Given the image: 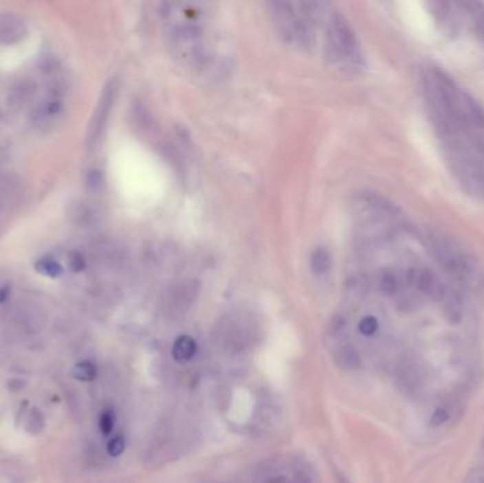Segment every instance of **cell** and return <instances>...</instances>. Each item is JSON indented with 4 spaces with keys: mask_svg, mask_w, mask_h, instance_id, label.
I'll list each match as a JSON object with an SVG mask.
<instances>
[{
    "mask_svg": "<svg viewBox=\"0 0 484 483\" xmlns=\"http://www.w3.org/2000/svg\"><path fill=\"white\" fill-rule=\"evenodd\" d=\"M34 84L29 83V81H23L20 83L12 92V104H24L25 101L30 98V95L34 92Z\"/></svg>",
    "mask_w": 484,
    "mask_h": 483,
    "instance_id": "obj_10",
    "label": "cell"
},
{
    "mask_svg": "<svg viewBox=\"0 0 484 483\" xmlns=\"http://www.w3.org/2000/svg\"><path fill=\"white\" fill-rule=\"evenodd\" d=\"M25 29L21 20L14 16L0 17V43H14L20 40Z\"/></svg>",
    "mask_w": 484,
    "mask_h": 483,
    "instance_id": "obj_6",
    "label": "cell"
},
{
    "mask_svg": "<svg viewBox=\"0 0 484 483\" xmlns=\"http://www.w3.org/2000/svg\"><path fill=\"white\" fill-rule=\"evenodd\" d=\"M126 448V444H125V440L120 437V435H116L114 437L112 440H109L108 445H107V451L111 456L116 458V456H120L123 453Z\"/></svg>",
    "mask_w": 484,
    "mask_h": 483,
    "instance_id": "obj_16",
    "label": "cell"
},
{
    "mask_svg": "<svg viewBox=\"0 0 484 483\" xmlns=\"http://www.w3.org/2000/svg\"><path fill=\"white\" fill-rule=\"evenodd\" d=\"M115 422H116V415L112 409H107V410L102 411L99 415V429H101L102 434H104L105 437L111 435L114 428H115Z\"/></svg>",
    "mask_w": 484,
    "mask_h": 483,
    "instance_id": "obj_12",
    "label": "cell"
},
{
    "mask_svg": "<svg viewBox=\"0 0 484 483\" xmlns=\"http://www.w3.org/2000/svg\"><path fill=\"white\" fill-rule=\"evenodd\" d=\"M36 269L41 275H45V276H50V278H57V276H60L63 274V267L56 260H50V258L40 260L36 264Z\"/></svg>",
    "mask_w": 484,
    "mask_h": 483,
    "instance_id": "obj_11",
    "label": "cell"
},
{
    "mask_svg": "<svg viewBox=\"0 0 484 483\" xmlns=\"http://www.w3.org/2000/svg\"><path fill=\"white\" fill-rule=\"evenodd\" d=\"M450 418V411L446 405H439L435 409V411L432 413L430 417V425L432 427H441L443 424L448 422V420Z\"/></svg>",
    "mask_w": 484,
    "mask_h": 483,
    "instance_id": "obj_14",
    "label": "cell"
},
{
    "mask_svg": "<svg viewBox=\"0 0 484 483\" xmlns=\"http://www.w3.org/2000/svg\"><path fill=\"white\" fill-rule=\"evenodd\" d=\"M327 39L331 57L335 59V61L351 68L363 67L364 60L359 40H357V36L354 34L348 21L340 13L331 16Z\"/></svg>",
    "mask_w": 484,
    "mask_h": 483,
    "instance_id": "obj_2",
    "label": "cell"
},
{
    "mask_svg": "<svg viewBox=\"0 0 484 483\" xmlns=\"http://www.w3.org/2000/svg\"><path fill=\"white\" fill-rule=\"evenodd\" d=\"M71 374L80 381H92L96 377V366L92 362H81L74 366Z\"/></svg>",
    "mask_w": 484,
    "mask_h": 483,
    "instance_id": "obj_9",
    "label": "cell"
},
{
    "mask_svg": "<svg viewBox=\"0 0 484 483\" xmlns=\"http://www.w3.org/2000/svg\"><path fill=\"white\" fill-rule=\"evenodd\" d=\"M68 263H70V268L74 271V272H81L85 269L87 267V261H85V257L83 256L81 252L78 251H75L72 252L70 258H68Z\"/></svg>",
    "mask_w": 484,
    "mask_h": 483,
    "instance_id": "obj_17",
    "label": "cell"
},
{
    "mask_svg": "<svg viewBox=\"0 0 484 483\" xmlns=\"http://www.w3.org/2000/svg\"><path fill=\"white\" fill-rule=\"evenodd\" d=\"M8 298V289H0V302H5Z\"/></svg>",
    "mask_w": 484,
    "mask_h": 483,
    "instance_id": "obj_19",
    "label": "cell"
},
{
    "mask_svg": "<svg viewBox=\"0 0 484 483\" xmlns=\"http://www.w3.org/2000/svg\"><path fill=\"white\" fill-rule=\"evenodd\" d=\"M331 267V256L324 247H317L311 256V268L315 275H324Z\"/></svg>",
    "mask_w": 484,
    "mask_h": 483,
    "instance_id": "obj_7",
    "label": "cell"
},
{
    "mask_svg": "<svg viewBox=\"0 0 484 483\" xmlns=\"http://www.w3.org/2000/svg\"><path fill=\"white\" fill-rule=\"evenodd\" d=\"M426 111L452 176L484 198V110L448 74L429 67L422 75Z\"/></svg>",
    "mask_w": 484,
    "mask_h": 483,
    "instance_id": "obj_1",
    "label": "cell"
},
{
    "mask_svg": "<svg viewBox=\"0 0 484 483\" xmlns=\"http://www.w3.org/2000/svg\"><path fill=\"white\" fill-rule=\"evenodd\" d=\"M378 327H379L378 319L375 316H371V315L363 318L360 320V323H359L360 333L364 335V336H374L378 332Z\"/></svg>",
    "mask_w": 484,
    "mask_h": 483,
    "instance_id": "obj_13",
    "label": "cell"
},
{
    "mask_svg": "<svg viewBox=\"0 0 484 483\" xmlns=\"http://www.w3.org/2000/svg\"><path fill=\"white\" fill-rule=\"evenodd\" d=\"M337 363L346 370H354L360 366V356L355 349L347 346L337 353Z\"/></svg>",
    "mask_w": 484,
    "mask_h": 483,
    "instance_id": "obj_8",
    "label": "cell"
},
{
    "mask_svg": "<svg viewBox=\"0 0 484 483\" xmlns=\"http://www.w3.org/2000/svg\"><path fill=\"white\" fill-rule=\"evenodd\" d=\"M466 483H484V476H483L481 473H478V472H473V473L467 477Z\"/></svg>",
    "mask_w": 484,
    "mask_h": 483,
    "instance_id": "obj_18",
    "label": "cell"
},
{
    "mask_svg": "<svg viewBox=\"0 0 484 483\" xmlns=\"http://www.w3.org/2000/svg\"><path fill=\"white\" fill-rule=\"evenodd\" d=\"M268 6L276 29L286 41L302 47L312 44L313 32L311 21L302 14V12L296 10L293 3L272 2Z\"/></svg>",
    "mask_w": 484,
    "mask_h": 483,
    "instance_id": "obj_3",
    "label": "cell"
},
{
    "mask_svg": "<svg viewBox=\"0 0 484 483\" xmlns=\"http://www.w3.org/2000/svg\"><path fill=\"white\" fill-rule=\"evenodd\" d=\"M197 351V342L189 335H182L176 339L171 349V356L177 363H187L196 358Z\"/></svg>",
    "mask_w": 484,
    "mask_h": 483,
    "instance_id": "obj_5",
    "label": "cell"
},
{
    "mask_svg": "<svg viewBox=\"0 0 484 483\" xmlns=\"http://www.w3.org/2000/svg\"><path fill=\"white\" fill-rule=\"evenodd\" d=\"M115 98H116V84H115V81H109L105 85L104 91H102L99 103H98V105L94 111L92 119L90 122V128H88V134H87V143L90 146L96 143L102 131H104L109 112L114 107Z\"/></svg>",
    "mask_w": 484,
    "mask_h": 483,
    "instance_id": "obj_4",
    "label": "cell"
},
{
    "mask_svg": "<svg viewBox=\"0 0 484 483\" xmlns=\"http://www.w3.org/2000/svg\"><path fill=\"white\" fill-rule=\"evenodd\" d=\"M87 189L91 190V192H98L102 185H104V176H102V173L99 170H91L88 174H87Z\"/></svg>",
    "mask_w": 484,
    "mask_h": 483,
    "instance_id": "obj_15",
    "label": "cell"
}]
</instances>
